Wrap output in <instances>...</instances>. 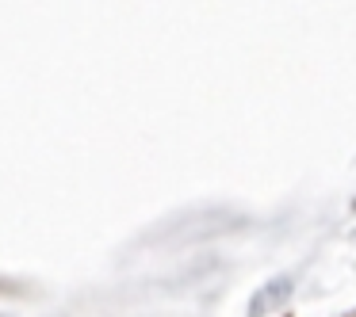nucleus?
Masks as SVG:
<instances>
[{
  "instance_id": "f257e3e1",
  "label": "nucleus",
  "mask_w": 356,
  "mask_h": 317,
  "mask_svg": "<svg viewBox=\"0 0 356 317\" xmlns=\"http://www.w3.org/2000/svg\"><path fill=\"white\" fill-rule=\"evenodd\" d=\"M287 294H291V279H272V283H268V286H264V291L253 298L249 314H253V317H264L272 306H276V302H287Z\"/></svg>"
}]
</instances>
